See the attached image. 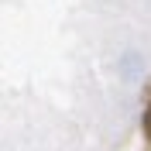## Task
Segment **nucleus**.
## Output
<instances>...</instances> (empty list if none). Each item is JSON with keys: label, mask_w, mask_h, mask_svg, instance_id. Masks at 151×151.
Instances as JSON below:
<instances>
[{"label": "nucleus", "mask_w": 151, "mask_h": 151, "mask_svg": "<svg viewBox=\"0 0 151 151\" xmlns=\"http://www.w3.org/2000/svg\"><path fill=\"white\" fill-rule=\"evenodd\" d=\"M120 76H124V83H141L144 79V58H141V52H124L120 55Z\"/></svg>", "instance_id": "1"}, {"label": "nucleus", "mask_w": 151, "mask_h": 151, "mask_svg": "<svg viewBox=\"0 0 151 151\" xmlns=\"http://www.w3.org/2000/svg\"><path fill=\"white\" fill-rule=\"evenodd\" d=\"M144 134L151 137V103H148V110H144Z\"/></svg>", "instance_id": "2"}]
</instances>
